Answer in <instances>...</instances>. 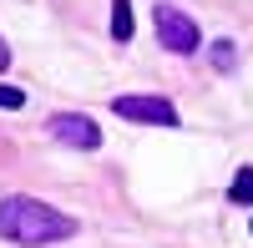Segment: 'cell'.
I'll return each mask as SVG.
<instances>
[{
  "mask_svg": "<svg viewBox=\"0 0 253 248\" xmlns=\"http://www.w3.org/2000/svg\"><path fill=\"white\" fill-rule=\"evenodd\" d=\"M152 26H157V41H162V46L172 51V56H193V51L203 46L198 20H193V15H182L177 5H167V0L152 10Z\"/></svg>",
  "mask_w": 253,
  "mask_h": 248,
  "instance_id": "cell-2",
  "label": "cell"
},
{
  "mask_svg": "<svg viewBox=\"0 0 253 248\" xmlns=\"http://www.w3.org/2000/svg\"><path fill=\"white\" fill-rule=\"evenodd\" d=\"M228 203L253 208V167H238V172H233V182H228Z\"/></svg>",
  "mask_w": 253,
  "mask_h": 248,
  "instance_id": "cell-6",
  "label": "cell"
},
{
  "mask_svg": "<svg viewBox=\"0 0 253 248\" xmlns=\"http://www.w3.org/2000/svg\"><path fill=\"white\" fill-rule=\"evenodd\" d=\"M0 107H5V112L26 107V91H20V86H0Z\"/></svg>",
  "mask_w": 253,
  "mask_h": 248,
  "instance_id": "cell-7",
  "label": "cell"
},
{
  "mask_svg": "<svg viewBox=\"0 0 253 248\" xmlns=\"http://www.w3.org/2000/svg\"><path fill=\"white\" fill-rule=\"evenodd\" d=\"M132 26H137L132 20V0H112V41L126 46V41H132Z\"/></svg>",
  "mask_w": 253,
  "mask_h": 248,
  "instance_id": "cell-5",
  "label": "cell"
},
{
  "mask_svg": "<svg viewBox=\"0 0 253 248\" xmlns=\"http://www.w3.org/2000/svg\"><path fill=\"white\" fill-rule=\"evenodd\" d=\"M112 112L142 127H177V107L167 96H112Z\"/></svg>",
  "mask_w": 253,
  "mask_h": 248,
  "instance_id": "cell-3",
  "label": "cell"
},
{
  "mask_svg": "<svg viewBox=\"0 0 253 248\" xmlns=\"http://www.w3.org/2000/svg\"><path fill=\"white\" fill-rule=\"evenodd\" d=\"M71 233H76V218L61 213V208H51V203L26 198V193L0 198V238H10L20 248H46V243L71 238Z\"/></svg>",
  "mask_w": 253,
  "mask_h": 248,
  "instance_id": "cell-1",
  "label": "cell"
},
{
  "mask_svg": "<svg viewBox=\"0 0 253 248\" xmlns=\"http://www.w3.org/2000/svg\"><path fill=\"white\" fill-rule=\"evenodd\" d=\"M213 56H218V66H233V46H228V41H218Z\"/></svg>",
  "mask_w": 253,
  "mask_h": 248,
  "instance_id": "cell-8",
  "label": "cell"
},
{
  "mask_svg": "<svg viewBox=\"0 0 253 248\" xmlns=\"http://www.w3.org/2000/svg\"><path fill=\"white\" fill-rule=\"evenodd\" d=\"M10 66V46H5V41H0V71H5Z\"/></svg>",
  "mask_w": 253,
  "mask_h": 248,
  "instance_id": "cell-9",
  "label": "cell"
},
{
  "mask_svg": "<svg viewBox=\"0 0 253 248\" xmlns=\"http://www.w3.org/2000/svg\"><path fill=\"white\" fill-rule=\"evenodd\" d=\"M51 137L66 142V147H76V152L101 147V127H96L91 117H81V112H56L51 117Z\"/></svg>",
  "mask_w": 253,
  "mask_h": 248,
  "instance_id": "cell-4",
  "label": "cell"
}]
</instances>
